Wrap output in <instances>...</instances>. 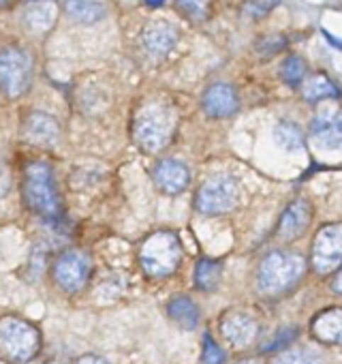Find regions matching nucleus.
<instances>
[{
    "instance_id": "nucleus-24",
    "label": "nucleus",
    "mask_w": 342,
    "mask_h": 364,
    "mask_svg": "<svg viewBox=\"0 0 342 364\" xmlns=\"http://www.w3.org/2000/svg\"><path fill=\"white\" fill-rule=\"evenodd\" d=\"M270 364H319V358L312 351L306 349H280L276 355L270 360Z\"/></svg>"
},
{
    "instance_id": "nucleus-33",
    "label": "nucleus",
    "mask_w": 342,
    "mask_h": 364,
    "mask_svg": "<svg viewBox=\"0 0 342 364\" xmlns=\"http://www.w3.org/2000/svg\"><path fill=\"white\" fill-rule=\"evenodd\" d=\"M145 5H150V7H158V5H162L165 0H143Z\"/></svg>"
},
{
    "instance_id": "nucleus-18",
    "label": "nucleus",
    "mask_w": 342,
    "mask_h": 364,
    "mask_svg": "<svg viewBox=\"0 0 342 364\" xmlns=\"http://www.w3.org/2000/svg\"><path fill=\"white\" fill-rule=\"evenodd\" d=\"M167 315H169L171 321L178 323L184 330H195L199 326V319H202L199 306L189 296H176V298H171L169 304H167Z\"/></svg>"
},
{
    "instance_id": "nucleus-20",
    "label": "nucleus",
    "mask_w": 342,
    "mask_h": 364,
    "mask_svg": "<svg viewBox=\"0 0 342 364\" xmlns=\"http://www.w3.org/2000/svg\"><path fill=\"white\" fill-rule=\"evenodd\" d=\"M67 14L79 22V24H94L105 16L103 5L94 3V0H67Z\"/></svg>"
},
{
    "instance_id": "nucleus-35",
    "label": "nucleus",
    "mask_w": 342,
    "mask_h": 364,
    "mask_svg": "<svg viewBox=\"0 0 342 364\" xmlns=\"http://www.w3.org/2000/svg\"><path fill=\"white\" fill-rule=\"evenodd\" d=\"M11 0H0V7H5V5H9Z\"/></svg>"
},
{
    "instance_id": "nucleus-13",
    "label": "nucleus",
    "mask_w": 342,
    "mask_h": 364,
    "mask_svg": "<svg viewBox=\"0 0 342 364\" xmlns=\"http://www.w3.org/2000/svg\"><path fill=\"white\" fill-rule=\"evenodd\" d=\"M312 139L325 148V150H338L340 141H342V129H340V114L338 109H325L321 112L310 127Z\"/></svg>"
},
{
    "instance_id": "nucleus-21",
    "label": "nucleus",
    "mask_w": 342,
    "mask_h": 364,
    "mask_svg": "<svg viewBox=\"0 0 342 364\" xmlns=\"http://www.w3.org/2000/svg\"><path fill=\"white\" fill-rule=\"evenodd\" d=\"M223 277V264L214 259H199L195 266V285L202 291H214Z\"/></svg>"
},
{
    "instance_id": "nucleus-30",
    "label": "nucleus",
    "mask_w": 342,
    "mask_h": 364,
    "mask_svg": "<svg viewBox=\"0 0 342 364\" xmlns=\"http://www.w3.org/2000/svg\"><path fill=\"white\" fill-rule=\"evenodd\" d=\"M75 364H109L105 358L96 355V353H84L75 360Z\"/></svg>"
},
{
    "instance_id": "nucleus-14",
    "label": "nucleus",
    "mask_w": 342,
    "mask_h": 364,
    "mask_svg": "<svg viewBox=\"0 0 342 364\" xmlns=\"http://www.w3.org/2000/svg\"><path fill=\"white\" fill-rule=\"evenodd\" d=\"M143 46L154 56H165L178 43V31L165 20H154L143 28Z\"/></svg>"
},
{
    "instance_id": "nucleus-31",
    "label": "nucleus",
    "mask_w": 342,
    "mask_h": 364,
    "mask_svg": "<svg viewBox=\"0 0 342 364\" xmlns=\"http://www.w3.org/2000/svg\"><path fill=\"white\" fill-rule=\"evenodd\" d=\"M7 191H9V173L3 165H0V200L7 196Z\"/></svg>"
},
{
    "instance_id": "nucleus-6",
    "label": "nucleus",
    "mask_w": 342,
    "mask_h": 364,
    "mask_svg": "<svg viewBox=\"0 0 342 364\" xmlns=\"http://www.w3.org/2000/svg\"><path fill=\"white\" fill-rule=\"evenodd\" d=\"M240 200V185L229 173L210 176L197 191L195 206L202 215H223L236 208Z\"/></svg>"
},
{
    "instance_id": "nucleus-2",
    "label": "nucleus",
    "mask_w": 342,
    "mask_h": 364,
    "mask_svg": "<svg viewBox=\"0 0 342 364\" xmlns=\"http://www.w3.org/2000/svg\"><path fill=\"white\" fill-rule=\"evenodd\" d=\"M41 345V330L33 321L20 315L0 317V358L11 364H28L39 355Z\"/></svg>"
},
{
    "instance_id": "nucleus-4",
    "label": "nucleus",
    "mask_w": 342,
    "mask_h": 364,
    "mask_svg": "<svg viewBox=\"0 0 342 364\" xmlns=\"http://www.w3.org/2000/svg\"><path fill=\"white\" fill-rule=\"evenodd\" d=\"M182 262V245L174 232H154L139 249V264L152 279L171 277Z\"/></svg>"
},
{
    "instance_id": "nucleus-22",
    "label": "nucleus",
    "mask_w": 342,
    "mask_h": 364,
    "mask_svg": "<svg viewBox=\"0 0 342 364\" xmlns=\"http://www.w3.org/2000/svg\"><path fill=\"white\" fill-rule=\"evenodd\" d=\"M338 95V88L325 75H312L304 82V99L308 101H323Z\"/></svg>"
},
{
    "instance_id": "nucleus-32",
    "label": "nucleus",
    "mask_w": 342,
    "mask_h": 364,
    "mask_svg": "<svg viewBox=\"0 0 342 364\" xmlns=\"http://www.w3.org/2000/svg\"><path fill=\"white\" fill-rule=\"evenodd\" d=\"M333 274V283H331V289H333V294H340V272L336 270V272H331Z\"/></svg>"
},
{
    "instance_id": "nucleus-3",
    "label": "nucleus",
    "mask_w": 342,
    "mask_h": 364,
    "mask_svg": "<svg viewBox=\"0 0 342 364\" xmlns=\"http://www.w3.org/2000/svg\"><path fill=\"white\" fill-rule=\"evenodd\" d=\"M176 112L165 103H148L143 105L133 124V135L135 141L145 150V152H160L174 137L176 131Z\"/></svg>"
},
{
    "instance_id": "nucleus-27",
    "label": "nucleus",
    "mask_w": 342,
    "mask_h": 364,
    "mask_svg": "<svg viewBox=\"0 0 342 364\" xmlns=\"http://www.w3.org/2000/svg\"><path fill=\"white\" fill-rule=\"evenodd\" d=\"M178 7L187 18L204 22L210 14V0H178Z\"/></svg>"
},
{
    "instance_id": "nucleus-16",
    "label": "nucleus",
    "mask_w": 342,
    "mask_h": 364,
    "mask_svg": "<svg viewBox=\"0 0 342 364\" xmlns=\"http://www.w3.org/2000/svg\"><path fill=\"white\" fill-rule=\"evenodd\" d=\"M238 109V95L229 84H214L204 95V112L212 118H227Z\"/></svg>"
},
{
    "instance_id": "nucleus-7",
    "label": "nucleus",
    "mask_w": 342,
    "mask_h": 364,
    "mask_svg": "<svg viewBox=\"0 0 342 364\" xmlns=\"http://www.w3.org/2000/svg\"><path fill=\"white\" fill-rule=\"evenodd\" d=\"M90 274H92V262L79 249L62 251L52 266V279L56 287L65 294L82 291L88 285Z\"/></svg>"
},
{
    "instance_id": "nucleus-28",
    "label": "nucleus",
    "mask_w": 342,
    "mask_h": 364,
    "mask_svg": "<svg viewBox=\"0 0 342 364\" xmlns=\"http://www.w3.org/2000/svg\"><path fill=\"white\" fill-rule=\"evenodd\" d=\"M295 334H297V328H285V330H280V332L276 334L278 338L272 341V343H267V345L263 347V351H265V353H272V351L276 353V351L285 349V347L295 338Z\"/></svg>"
},
{
    "instance_id": "nucleus-26",
    "label": "nucleus",
    "mask_w": 342,
    "mask_h": 364,
    "mask_svg": "<svg viewBox=\"0 0 342 364\" xmlns=\"http://www.w3.org/2000/svg\"><path fill=\"white\" fill-rule=\"evenodd\" d=\"M202 364H227L225 349L208 332L204 334V341H202Z\"/></svg>"
},
{
    "instance_id": "nucleus-12",
    "label": "nucleus",
    "mask_w": 342,
    "mask_h": 364,
    "mask_svg": "<svg viewBox=\"0 0 342 364\" xmlns=\"http://www.w3.org/2000/svg\"><path fill=\"white\" fill-rule=\"evenodd\" d=\"M24 137L35 146L52 148L60 139V127H58L56 118H52L50 114L35 112L28 116V120L24 124Z\"/></svg>"
},
{
    "instance_id": "nucleus-11",
    "label": "nucleus",
    "mask_w": 342,
    "mask_h": 364,
    "mask_svg": "<svg viewBox=\"0 0 342 364\" xmlns=\"http://www.w3.org/2000/svg\"><path fill=\"white\" fill-rule=\"evenodd\" d=\"M154 182L162 193L178 196L191 185V171L176 159H162L154 167Z\"/></svg>"
},
{
    "instance_id": "nucleus-1",
    "label": "nucleus",
    "mask_w": 342,
    "mask_h": 364,
    "mask_svg": "<svg viewBox=\"0 0 342 364\" xmlns=\"http://www.w3.org/2000/svg\"><path fill=\"white\" fill-rule=\"evenodd\" d=\"M306 272V259L297 251H270L257 268V289L265 296H280L293 289Z\"/></svg>"
},
{
    "instance_id": "nucleus-5",
    "label": "nucleus",
    "mask_w": 342,
    "mask_h": 364,
    "mask_svg": "<svg viewBox=\"0 0 342 364\" xmlns=\"http://www.w3.org/2000/svg\"><path fill=\"white\" fill-rule=\"evenodd\" d=\"M24 196L28 206L43 215V217H58L60 213V200L54 185V171L48 163H31L26 167V180H24Z\"/></svg>"
},
{
    "instance_id": "nucleus-34",
    "label": "nucleus",
    "mask_w": 342,
    "mask_h": 364,
    "mask_svg": "<svg viewBox=\"0 0 342 364\" xmlns=\"http://www.w3.org/2000/svg\"><path fill=\"white\" fill-rule=\"evenodd\" d=\"M238 364H259V360H255V358H246V360H240Z\"/></svg>"
},
{
    "instance_id": "nucleus-10",
    "label": "nucleus",
    "mask_w": 342,
    "mask_h": 364,
    "mask_svg": "<svg viewBox=\"0 0 342 364\" xmlns=\"http://www.w3.org/2000/svg\"><path fill=\"white\" fill-rule=\"evenodd\" d=\"M340 262H342V228L338 223H331L319 230L312 242L310 264L316 274L327 277L340 268Z\"/></svg>"
},
{
    "instance_id": "nucleus-17",
    "label": "nucleus",
    "mask_w": 342,
    "mask_h": 364,
    "mask_svg": "<svg viewBox=\"0 0 342 364\" xmlns=\"http://www.w3.org/2000/svg\"><path fill=\"white\" fill-rule=\"evenodd\" d=\"M310 223V204L306 200H295L289 204L285 215L278 223V238L282 240H295L299 238Z\"/></svg>"
},
{
    "instance_id": "nucleus-9",
    "label": "nucleus",
    "mask_w": 342,
    "mask_h": 364,
    "mask_svg": "<svg viewBox=\"0 0 342 364\" xmlns=\"http://www.w3.org/2000/svg\"><path fill=\"white\" fill-rule=\"evenodd\" d=\"M219 332L231 349L248 351L250 347L257 345L261 328H259V321L250 313L242 309H229L221 315Z\"/></svg>"
},
{
    "instance_id": "nucleus-29",
    "label": "nucleus",
    "mask_w": 342,
    "mask_h": 364,
    "mask_svg": "<svg viewBox=\"0 0 342 364\" xmlns=\"http://www.w3.org/2000/svg\"><path fill=\"white\" fill-rule=\"evenodd\" d=\"M276 3H278V0H248L244 11H246V16H250V18H261V16H265L270 9H274Z\"/></svg>"
},
{
    "instance_id": "nucleus-19",
    "label": "nucleus",
    "mask_w": 342,
    "mask_h": 364,
    "mask_svg": "<svg viewBox=\"0 0 342 364\" xmlns=\"http://www.w3.org/2000/svg\"><path fill=\"white\" fill-rule=\"evenodd\" d=\"M58 18V9L52 0H33L26 7L24 20L33 33H48Z\"/></svg>"
},
{
    "instance_id": "nucleus-15",
    "label": "nucleus",
    "mask_w": 342,
    "mask_h": 364,
    "mask_svg": "<svg viewBox=\"0 0 342 364\" xmlns=\"http://www.w3.org/2000/svg\"><path fill=\"white\" fill-rule=\"evenodd\" d=\"M310 334L327 347L338 345L342 338V311H340V306H331V309H325L319 315H314V319L310 323Z\"/></svg>"
},
{
    "instance_id": "nucleus-8",
    "label": "nucleus",
    "mask_w": 342,
    "mask_h": 364,
    "mask_svg": "<svg viewBox=\"0 0 342 364\" xmlns=\"http://www.w3.org/2000/svg\"><path fill=\"white\" fill-rule=\"evenodd\" d=\"M33 60L22 48H7L0 52V90L7 97H22L31 88Z\"/></svg>"
},
{
    "instance_id": "nucleus-23",
    "label": "nucleus",
    "mask_w": 342,
    "mask_h": 364,
    "mask_svg": "<svg viewBox=\"0 0 342 364\" xmlns=\"http://www.w3.org/2000/svg\"><path fill=\"white\" fill-rule=\"evenodd\" d=\"M274 139L285 150H299L304 146V133L295 124H291V122H280L274 129Z\"/></svg>"
},
{
    "instance_id": "nucleus-25",
    "label": "nucleus",
    "mask_w": 342,
    "mask_h": 364,
    "mask_svg": "<svg viewBox=\"0 0 342 364\" xmlns=\"http://www.w3.org/2000/svg\"><path fill=\"white\" fill-rule=\"evenodd\" d=\"M280 75L289 86H297L306 77V63L299 56H289L280 67Z\"/></svg>"
}]
</instances>
